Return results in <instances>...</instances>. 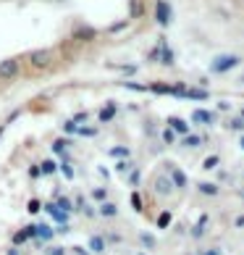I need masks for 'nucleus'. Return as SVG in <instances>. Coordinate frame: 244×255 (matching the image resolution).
<instances>
[{"mask_svg":"<svg viewBox=\"0 0 244 255\" xmlns=\"http://www.w3.org/2000/svg\"><path fill=\"white\" fill-rule=\"evenodd\" d=\"M53 50L50 48H37V50H29L26 53V66H29L32 71H48L50 66H53Z\"/></svg>","mask_w":244,"mask_h":255,"instance_id":"1","label":"nucleus"},{"mask_svg":"<svg viewBox=\"0 0 244 255\" xmlns=\"http://www.w3.org/2000/svg\"><path fill=\"white\" fill-rule=\"evenodd\" d=\"M18 74H21V58L18 55L0 61V82H16Z\"/></svg>","mask_w":244,"mask_h":255,"instance_id":"2","label":"nucleus"},{"mask_svg":"<svg viewBox=\"0 0 244 255\" xmlns=\"http://www.w3.org/2000/svg\"><path fill=\"white\" fill-rule=\"evenodd\" d=\"M97 29L95 26H89V24H77L71 29V42H79V45H84V42H95L97 40Z\"/></svg>","mask_w":244,"mask_h":255,"instance_id":"3","label":"nucleus"},{"mask_svg":"<svg viewBox=\"0 0 244 255\" xmlns=\"http://www.w3.org/2000/svg\"><path fill=\"white\" fill-rule=\"evenodd\" d=\"M147 16V0H129V21H139Z\"/></svg>","mask_w":244,"mask_h":255,"instance_id":"4","label":"nucleus"},{"mask_svg":"<svg viewBox=\"0 0 244 255\" xmlns=\"http://www.w3.org/2000/svg\"><path fill=\"white\" fill-rule=\"evenodd\" d=\"M155 16L161 24H168V16H171V11H168V3H163V0H158L155 3Z\"/></svg>","mask_w":244,"mask_h":255,"instance_id":"5","label":"nucleus"},{"mask_svg":"<svg viewBox=\"0 0 244 255\" xmlns=\"http://www.w3.org/2000/svg\"><path fill=\"white\" fill-rule=\"evenodd\" d=\"M40 171H42V176L55 174V160H42V163H40Z\"/></svg>","mask_w":244,"mask_h":255,"instance_id":"6","label":"nucleus"},{"mask_svg":"<svg viewBox=\"0 0 244 255\" xmlns=\"http://www.w3.org/2000/svg\"><path fill=\"white\" fill-rule=\"evenodd\" d=\"M26 211H29V213H40V211H42V203L37 200V197H32V200H29V208H26Z\"/></svg>","mask_w":244,"mask_h":255,"instance_id":"7","label":"nucleus"},{"mask_svg":"<svg viewBox=\"0 0 244 255\" xmlns=\"http://www.w3.org/2000/svg\"><path fill=\"white\" fill-rule=\"evenodd\" d=\"M45 255H66V248H48Z\"/></svg>","mask_w":244,"mask_h":255,"instance_id":"8","label":"nucleus"},{"mask_svg":"<svg viewBox=\"0 0 244 255\" xmlns=\"http://www.w3.org/2000/svg\"><path fill=\"white\" fill-rule=\"evenodd\" d=\"M40 174H42V171H40V166H32V168H29V176H32V179H37Z\"/></svg>","mask_w":244,"mask_h":255,"instance_id":"9","label":"nucleus"},{"mask_svg":"<svg viewBox=\"0 0 244 255\" xmlns=\"http://www.w3.org/2000/svg\"><path fill=\"white\" fill-rule=\"evenodd\" d=\"M5 255H18V250H16V248H8V253H5Z\"/></svg>","mask_w":244,"mask_h":255,"instance_id":"10","label":"nucleus"}]
</instances>
